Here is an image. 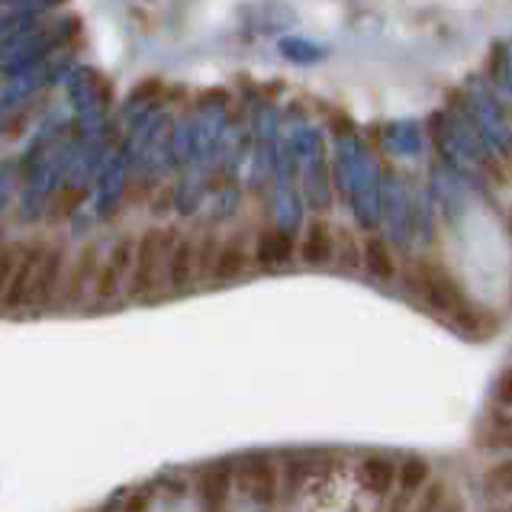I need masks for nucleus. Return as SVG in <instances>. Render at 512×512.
I'll return each mask as SVG.
<instances>
[{
  "instance_id": "f257e3e1",
  "label": "nucleus",
  "mask_w": 512,
  "mask_h": 512,
  "mask_svg": "<svg viewBox=\"0 0 512 512\" xmlns=\"http://www.w3.org/2000/svg\"><path fill=\"white\" fill-rule=\"evenodd\" d=\"M429 139L435 142L438 155L445 158V165L461 174L464 181L484 184V174L496 171L490 145L480 136L474 116L467 110V94H451V107L429 116Z\"/></svg>"
},
{
  "instance_id": "f03ea898",
  "label": "nucleus",
  "mask_w": 512,
  "mask_h": 512,
  "mask_svg": "<svg viewBox=\"0 0 512 512\" xmlns=\"http://www.w3.org/2000/svg\"><path fill=\"white\" fill-rule=\"evenodd\" d=\"M335 184L348 197L351 213L364 232H377L380 213H384V174H380L371 152L364 142L351 133L335 139V158H332Z\"/></svg>"
},
{
  "instance_id": "7ed1b4c3",
  "label": "nucleus",
  "mask_w": 512,
  "mask_h": 512,
  "mask_svg": "<svg viewBox=\"0 0 512 512\" xmlns=\"http://www.w3.org/2000/svg\"><path fill=\"white\" fill-rule=\"evenodd\" d=\"M287 149L294 155L297 178L303 190V203L316 213H326L332 207V184H329V165H326V149L323 136L316 129L303 126L294 129L287 139Z\"/></svg>"
},
{
  "instance_id": "20e7f679",
  "label": "nucleus",
  "mask_w": 512,
  "mask_h": 512,
  "mask_svg": "<svg viewBox=\"0 0 512 512\" xmlns=\"http://www.w3.org/2000/svg\"><path fill=\"white\" fill-rule=\"evenodd\" d=\"M467 110H471L474 123L480 129V136L490 145L493 155H500L503 162L512 158V123L506 116V107L500 104V97L490 91L487 78H471L467 81Z\"/></svg>"
},
{
  "instance_id": "39448f33",
  "label": "nucleus",
  "mask_w": 512,
  "mask_h": 512,
  "mask_svg": "<svg viewBox=\"0 0 512 512\" xmlns=\"http://www.w3.org/2000/svg\"><path fill=\"white\" fill-rule=\"evenodd\" d=\"M422 300H426L432 313L451 319V323L461 326L464 332H480V326H484V316H480L477 306L464 297L461 284L445 268L429 265V261H426V287H422Z\"/></svg>"
},
{
  "instance_id": "423d86ee",
  "label": "nucleus",
  "mask_w": 512,
  "mask_h": 512,
  "mask_svg": "<svg viewBox=\"0 0 512 512\" xmlns=\"http://www.w3.org/2000/svg\"><path fill=\"white\" fill-rule=\"evenodd\" d=\"M168 245H171L168 232H162V229L142 232L139 242H136L133 268H129V281H126L129 297L145 300L162 287V268L168 274Z\"/></svg>"
},
{
  "instance_id": "0eeeda50",
  "label": "nucleus",
  "mask_w": 512,
  "mask_h": 512,
  "mask_svg": "<svg viewBox=\"0 0 512 512\" xmlns=\"http://www.w3.org/2000/svg\"><path fill=\"white\" fill-rule=\"evenodd\" d=\"M384 174V213H380V223L387 229V239L393 245H413L416 236V197L413 190L406 187V181L393 171H380Z\"/></svg>"
},
{
  "instance_id": "6e6552de",
  "label": "nucleus",
  "mask_w": 512,
  "mask_h": 512,
  "mask_svg": "<svg viewBox=\"0 0 512 512\" xmlns=\"http://www.w3.org/2000/svg\"><path fill=\"white\" fill-rule=\"evenodd\" d=\"M236 487L258 506H274L281 493V467L268 455H248L236 467Z\"/></svg>"
},
{
  "instance_id": "1a4fd4ad",
  "label": "nucleus",
  "mask_w": 512,
  "mask_h": 512,
  "mask_svg": "<svg viewBox=\"0 0 512 512\" xmlns=\"http://www.w3.org/2000/svg\"><path fill=\"white\" fill-rule=\"evenodd\" d=\"M68 268L65 261V248L62 245H49L42 252L39 265H36V277H33V290H29V303L36 310H49V306L62 294V274Z\"/></svg>"
},
{
  "instance_id": "9d476101",
  "label": "nucleus",
  "mask_w": 512,
  "mask_h": 512,
  "mask_svg": "<svg viewBox=\"0 0 512 512\" xmlns=\"http://www.w3.org/2000/svg\"><path fill=\"white\" fill-rule=\"evenodd\" d=\"M133 255H136V239L133 236H120L113 242L107 265L97 274V297L100 300H116L120 297V287L129 281V268H133Z\"/></svg>"
},
{
  "instance_id": "9b49d317",
  "label": "nucleus",
  "mask_w": 512,
  "mask_h": 512,
  "mask_svg": "<svg viewBox=\"0 0 512 512\" xmlns=\"http://www.w3.org/2000/svg\"><path fill=\"white\" fill-rule=\"evenodd\" d=\"M42 252H46V245H39V242L20 245L17 265H13L7 290H4V297H0V306H4V310H23L29 303V290H33V277H36V265H39Z\"/></svg>"
},
{
  "instance_id": "f8f14e48",
  "label": "nucleus",
  "mask_w": 512,
  "mask_h": 512,
  "mask_svg": "<svg viewBox=\"0 0 512 512\" xmlns=\"http://www.w3.org/2000/svg\"><path fill=\"white\" fill-rule=\"evenodd\" d=\"M380 145H384L387 155L419 158L426 149V136H422V126L416 120H390L380 129Z\"/></svg>"
},
{
  "instance_id": "ddd939ff",
  "label": "nucleus",
  "mask_w": 512,
  "mask_h": 512,
  "mask_svg": "<svg viewBox=\"0 0 512 512\" xmlns=\"http://www.w3.org/2000/svg\"><path fill=\"white\" fill-rule=\"evenodd\" d=\"M236 487V471L229 464H210L197 474V496L207 509H223Z\"/></svg>"
},
{
  "instance_id": "4468645a",
  "label": "nucleus",
  "mask_w": 512,
  "mask_h": 512,
  "mask_svg": "<svg viewBox=\"0 0 512 512\" xmlns=\"http://www.w3.org/2000/svg\"><path fill=\"white\" fill-rule=\"evenodd\" d=\"M300 258H303V265H310V268H326L335 261V232L323 216L306 226L303 242H300Z\"/></svg>"
},
{
  "instance_id": "2eb2a0df",
  "label": "nucleus",
  "mask_w": 512,
  "mask_h": 512,
  "mask_svg": "<svg viewBox=\"0 0 512 512\" xmlns=\"http://www.w3.org/2000/svg\"><path fill=\"white\" fill-rule=\"evenodd\" d=\"M197 281V242L194 239H171L168 245V284L171 290H184Z\"/></svg>"
},
{
  "instance_id": "dca6fc26",
  "label": "nucleus",
  "mask_w": 512,
  "mask_h": 512,
  "mask_svg": "<svg viewBox=\"0 0 512 512\" xmlns=\"http://www.w3.org/2000/svg\"><path fill=\"white\" fill-rule=\"evenodd\" d=\"M464 181L461 174H455L448 165H435L432 168V184H429V194H432V203L435 210H442L448 219H455L458 210L464 207V194H461V184Z\"/></svg>"
},
{
  "instance_id": "f3484780",
  "label": "nucleus",
  "mask_w": 512,
  "mask_h": 512,
  "mask_svg": "<svg viewBox=\"0 0 512 512\" xmlns=\"http://www.w3.org/2000/svg\"><path fill=\"white\" fill-rule=\"evenodd\" d=\"M294 258V232H287V229H265L258 236V245H255V261H258V268H284L287 261Z\"/></svg>"
},
{
  "instance_id": "a211bd4d",
  "label": "nucleus",
  "mask_w": 512,
  "mask_h": 512,
  "mask_svg": "<svg viewBox=\"0 0 512 512\" xmlns=\"http://www.w3.org/2000/svg\"><path fill=\"white\" fill-rule=\"evenodd\" d=\"M97 274H100V265H97V248H94V245H87L84 252H81L75 261H71L68 281L62 284V287H65V303H68V306H75L87 287H97Z\"/></svg>"
},
{
  "instance_id": "6ab92c4d",
  "label": "nucleus",
  "mask_w": 512,
  "mask_h": 512,
  "mask_svg": "<svg viewBox=\"0 0 512 512\" xmlns=\"http://www.w3.org/2000/svg\"><path fill=\"white\" fill-rule=\"evenodd\" d=\"M358 480L368 493L387 496L393 490V484H397V464L384 455H364L358 461Z\"/></svg>"
},
{
  "instance_id": "aec40b11",
  "label": "nucleus",
  "mask_w": 512,
  "mask_h": 512,
  "mask_svg": "<svg viewBox=\"0 0 512 512\" xmlns=\"http://www.w3.org/2000/svg\"><path fill=\"white\" fill-rule=\"evenodd\" d=\"M248 245L242 236H232L219 245L216 252V268H213V277L216 281H239V277L248 271Z\"/></svg>"
},
{
  "instance_id": "412c9836",
  "label": "nucleus",
  "mask_w": 512,
  "mask_h": 512,
  "mask_svg": "<svg viewBox=\"0 0 512 512\" xmlns=\"http://www.w3.org/2000/svg\"><path fill=\"white\" fill-rule=\"evenodd\" d=\"M364 268L377 281H393L397 277V261H393L390 242L384 236H368V242H364Z\"/></svg>"
},
{
  "instance_id": "4be33fe9",
  "label": "nucleus",
  "mask_w": 512,
  "mask_h": 512,
  "mask_svg": "<svg viewBox=\"0 0 512 512\" xmlns=\"http://www.w3.org/2000/svg\"><path fill=\"white\" fill-rule=\"evenodd\" d=\"M429 474H432V467H429L426 458L406 455L403 464H397V484H400V493H403V496L419 493L422 487L429 484Z\"/></svg>"
},
{
  "instance_id": "5701e85b",
  "label": "nucleus",
  "mask_w": 512,
  "mask_h": 512,
  "mask_svg": "<svg viewBox=\"0 0 512 512\" xmlns=\"http://www.w3.org/2000/svg\"><path fill=\"white\" fill-rule=\"evenodd\" d=\"M277 52H281L287 62L294 65H316L326 58V49L316 46V42L303 39V36H284L281 42H277Z\"/></svg>"
},
{
  "instance_id": "b1692460",
  "label": "nucleus",
  "mask_w": 512,
  "mask_h": 512,
  "mask_svg": "<svg viewBox=\"0 0 512 512\" xmlns=\"http://www.w3.org/2000/svg\"><path fill=\"white\" fill-rule=\"evenodd\" d=\"M480 484H484V493L496 496V500H500V496H512V458L487 467Z\"/></svg>"
},
{
  "instance_id": "393cba45",
  "label": "nucleus",
  "mask_w": 512,
  "mask_h": 512,
  "mask_svg": "<svg viewBox=\"0 0 512 512\" xmlns=\"http://www.w3.org/2000/svg\"><path fill=\"white\" fill-rule=\"evenodd\" d=\"M480 438H484L487 448H512V416L493 413Z\"/></svg>"
},
{
  "instance_id": "a878e982",
  "label": "nucleus",
  "mask_w": 512,
  "mask_h": 512,
  "mask_svg": "<svg viewBox=\"0 0 512 512\" xmlns=\"http://www.w3.org/2000/svg\"><path fill=\"white\" fill-rule=\"evenodd\" d=\"M335 258L342 261L345 271H358L364 265V248L355 242V236H351V232L342 229L339 236H335Z\"/></svg>"
},
{
  "instance_id": "bb28decb",
  "label": "nucleus",
  "mask_w": 512,
  "mask_h": 512,
  "mask_svg": "<svg viewBox=\"0 0 512 512\" xmlns=\"http://www.w3.org/2000/svg\"><path fill=\"white\" fill-rule=\"evenodd\" d=\"M216 252H219L216 236H203V239L197 242V281H210V277H213Z\"/></svg>"
},
{
  "instance_id": "cd10ccee",
  "label": "nucleus",
  "mask_w": 512,
  "mask_h": 512,
  "mask_svg": "<svg viewBox=\"0 0 512 512\" xmlns=\"http://www.w3.org/2000/svg\"><path fill=\"white\" fill-rule=\"evenodd\" d=\"M17 255H20V245H7L0 239V297H4V290H7L13 265H17Z\"/></svg>"
},
{
  "instance_id": "c85d7f7f",
  "label": "nucleus",
  "mask_w": 512,
  "mask_h": 512,
  "mask_svg": "<svg viewBox=\"0 0 512 512\" xmlns=\"http://www.w3.org/2000/svg\"><path fill=\"white\" fill-rule=\"evenodd\" d=\"M490 81L500 84V87L506 81V42L503 39H496L493 49H490Z\"/></svg>"
},
{
  "instance_id": "c756f323",
  "label": "nucleus",
  "mask_w": 512,
  "mask_h": 512,
  "mask_svg": "<svg viewBox=\"0 0 512 512\" xmlns=\"http://www.w3.org/2000/svg\"><path fill=\"white\" fill-rule=\"evenodd\" d=\"M329 129H332V136L339 139V136H351V133H355V123H351L348 113H332L329 116Z\"/></svg>"
},
{
  "instance_id": "7c9ffc66",
  "label": "nucleus",
  "mask_w": 512,
  "mask_h": 512,
  "mask_svg": "<svg viewBox=\"0 0 512 512\" xmlns=\"http://www.w3.org/2000/svg\"><path fill=\"white\" fill-rule=\"evenodd\" d=\"M55 4H62V0H10V7H13V10H26V13L46 10V7H55Z\"/></svg>"
},
{
  "instance_id": "2f4dec72",
  "label": "nucleus",
  "mask_w": 512,
  "mask_h": 512,
  "mask_svg": "<svg viewBox=\"0 0 512 512\" xmlns=\"http://www.w3.org/2000/svg\"><path fill=\"white\" fill-rule=\"evenodd\" d=\"M496 397H500V403H503V406H512V368H509V371H503L500 387H496Z\"/></svg>"
},
{
  "instance_id": "473e14b6",
  "label": "nucleus",
  "mask_w": 512,
  "mask_h": 512,
  "mask_svg": "<svg viewBox=\"0 0 512 512\" xmlns=\"http://www.w3.org/2000/svg\"><path fill=\"white\" fill-rule=\"evenodd\" d=\"M503 87H506V94L512 97V39L506 42V81H503Z\"/></svg>"
},
{
  "instance_id": "72a5a7b5",
  "label": "nucleus",
  "mask_w": 512,
  "mask_h": 512,
  "mask_svg": "<svg viewBox=\"0 0 512 512\" xmlns=\"http://www.w3.org/2000/svg\"><path fill=\"white\" fill-rule=\"evenodd\" d=\"M429 493H432V496H426V503H422V506H426V509H435L438 503H442V493H445V487H438V484H435Z\"/></svg>"
},
{
  "instance_id": "f704fd0d",
  "label": "nucleus",
  "mask_w": 512,
  "mask_h": 512,
  "mask_svg": "<svg viewBox=\"0 0 512 512\" xmlns=\"http://www.w3.org/2000/svg\"><path fill=\"white\" fill-rule=\"evenodd\" d=\"M4 174H7V165H0V207H4V200H7V184H4Z\"/></svg>"
}]
</instances>
